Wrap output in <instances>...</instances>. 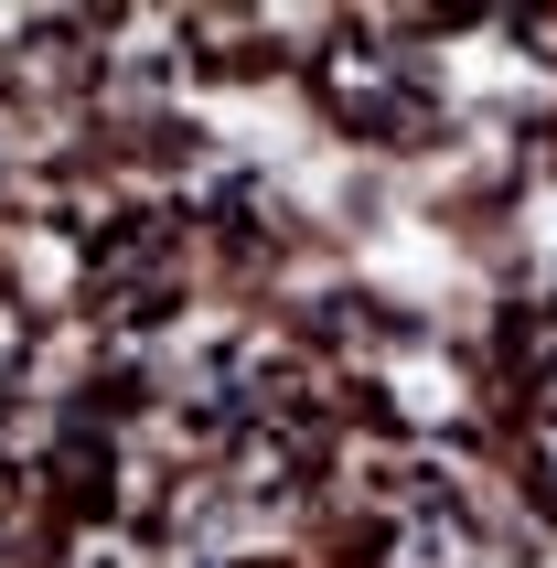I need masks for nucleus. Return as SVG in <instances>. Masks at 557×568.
Returning a JSON list of instances; mask_svg holds the SVG:
<instances>
[{
  "mask_svg": "<svg viewBox=\"0 0 557 568\" xmlns=\"http://www.w3.org/2000/svg\"><path fill=\"white\" fill-rule=\"evenodd\" d=\"M322 97L343 108L354 140H418L429 129V87L397 54H322Z\"/></svg>",
  "mask_w": 557,
  "mask_h": 568,
  "instance_id": "1",
  "label": "nucleus"
},
{
  "mask_svg": "<svg viewBox=\"0 0 557 568\" xmlns=\"http://www.w3.org/2000/svg\"><path fill=\"white\" fill-rule=\"evenodd\" d=\"M64 568H151V547H140V537H119V526H97V537H75V547H64Z\"/></svg>",
  "mask_w": 557,
  "mask_h": 568,
  "instance_id": "2",
  "label": "nucleus"
}]
</instances>
